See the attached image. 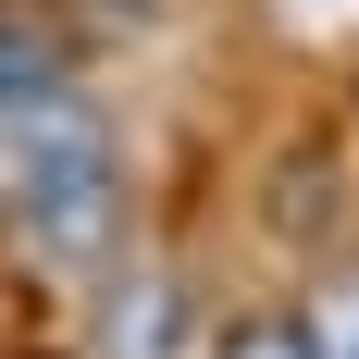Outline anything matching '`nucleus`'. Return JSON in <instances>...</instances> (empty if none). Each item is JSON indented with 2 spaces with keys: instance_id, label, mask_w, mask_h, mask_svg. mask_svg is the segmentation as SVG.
<instances>
[{
  "instance_id": "nucleus-1",
  "label": "nucleus",
  "mask_w": 359,
  "mask_h": 359,
  "mask_svg": "<svg viewBox=\"0 0 359 359\" xmlns=\"http://www.w3.org/2000/svg\"><path fill=\"white\" fill-rule=\"evenodd\" d=\"M0 198H13V223H25L50 260H87L111 248V223H124V161H111L100 111L74 100H0Z\"/></svg>"
},
{
  "instance_id": "nucleus-2",
  "label": "nucleus",
  "mask_w": 359,
  "mask_h": 359,
  "mask_svg": "<svg viewBox=\"0 0 359 359\" xmlns=\"http://www.w3.org/2000/svg\"><path fill=\"white\" fill-rule=\"evenodd\" d=\"M186 334H198V310H186V285L174 273H111V297H100V359H186Z\"/></svg>"
},
{
  "instance_id": "nucleus-3",
  "label": "nucleus",
  "mask_w": 359,
  "mask_h": 359,
  "mask_svg": "<svg viewBox=\"0 0 359 359\" xmlns=\"http://www.w3.org/2000/svg\"><path fill=\"white\" fill-rule=\"evenodd\" d=\"M297 334H310V359H359V273H334V285L310 297V323H297Z\"/></svg>"
},
{
  "instance_id": "nucleus-4",
  "label": "nucleus",
  "mask_w": 359,
  "mask_h": 359,
  "mask_svg": "<svg viewBox=\"0 0 359 359\" xmlns=\"http://www.w3.org/2000/svg\"><path fill=\"white\" fill-rule=\"evenodd\" d=\"M211 359H310V334H297V323H248V334H223Z\"/></svg>"
}]
</instances>
